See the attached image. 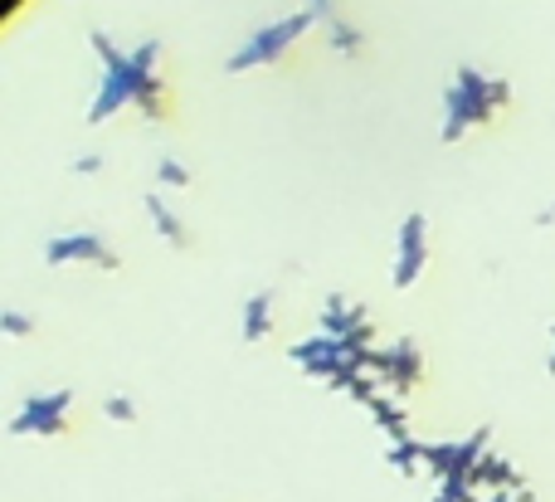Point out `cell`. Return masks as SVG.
<instances>
[{
	"mask_svg": "<svg viewBox=\"0 0 555 502\" xmlns=\"http://www.w3.org/2000/svg\"><path fill=\"white\" fill-rule=\"evenodd\" d=\"M162 176H166V181H176V185H185V171H181V166H171V162L162 166Z\"/></svg>",
	"mask_w": 555,
	"mask_h": 502,
	"instance_id": "7a4b0ae2",
	"label": "cell"
},
{
	"mask_svg": "<svg viewBox=\"0 0 555 502\" xmlns=\"http://www.w3.org/2000/svg\"><path fill=\"white\" fill-rule=\"evenodd\" d=\"M420 230H424V220H410V230H404V263H400V273H395V279L400 283H410L414 279V269H420Z\"/></svg>",
	"mask_w": 555,
	"mask_h": 502,
	"instance_id": "6da1fadb",
	"label": "cell"
}]
</instances>
